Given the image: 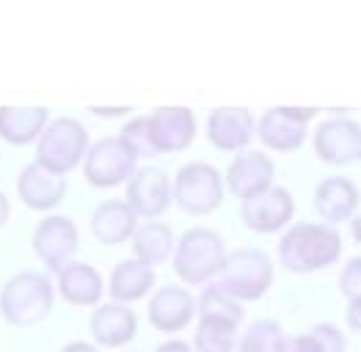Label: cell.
<instances>
[{
  "mask_svg": "<svg viewBox=\"0 0 361 352\" xmlns=\"http://www.w3.org/2000/svg\"><path fill=\"white\" fill-rule=\"evenodd\" d=\"M342 256V237L326 223H295L279 239V262L290 272H317Z\"/></svg>",
  "mask_w": 361,
  "mask_h": 352,
  "instance_id": "obj_1",
  "label": "cell"
},
{
  "mask_svg": "<svg viewBox=\"0 0 361 352\" xmlns=\"http://www.w3.org/2000/svg\"><path fill=\"white\" fill-rule=\"evenodd\" d=\"M53 300H56L53 281L36 270H23L3 284L0 314L14 327H33L50 314Z\"/></svg>",
  "mask_w": 361,
  "mask_h": 352,
  "instance_id": "obj_2",
  "label": "cell"
},
{
  "mask_svg": "<svg viewBox=\"0 0 361 352\" xmlns=\"http://www.w3.org/2000/svg\"><path fill=\"white\" fill-rule=\"evenodd\" d=\"M226 262V245L218 232L207 226H193L174 245V272L182 284L202 287L210 284Z\"/></svg>",
  "mask_w": 361,
  "mask_h": 352,
  "instance_id": "obj_3",
  "label": "cell"
},
{
  "mask_svg": "<svg viewBox=\"0 0 361 352\" xmlns=\"http://www.w3.org/2000/svg\"><path fill=\"white\" fill-rule=\"evenodd\" d=\"M89 132L86 127L72 116L50 118L44 132L36 141V160L42 168L59 176L72 174L78 165H83V157L89 151Z\"/></svg>",
  "mask_w": 361,
  "mask_h": 352,
  "instance_id": "obj_4",
  "label": "cell"
},
{
  "mask_svg": "<svg viewBox=\"0 0 361 352\" xmlns=\"http://www.w3.org/2000/svg\"><path fill=\"white\" fill-rule=\"evenodd\" d=\"M273 284V262L259 248H238L226 253L218 272V287L238 303L262 300Z\"/></svg>",
  "mask_w": 361,
  "mask_h": 352,
  "instance_id": "obj_5",
  "label": "cell"
},
{
  "mask_svg": "<svg viewBox=\"0 0 361 352\" xmlns=\"http://www.w3.org/2000/svg\"><path fill=\"white\" fill-rule=\"evenodd\" d=\"M224 174L204 160L182 165L171 182V199L182 212L196 218L210 215L224 204Z\"/></svg>",
  "mask_w": 361,
  "mask_h": 352,
  "instance_id": "obj_6",
  "label": "cell"
},
{
  "mask_svg": "<svg viewBox=\"0 0 361 352\" xmlns=\"http://www.w3.org/2000/svg\"><path fill=\"white\" fill-rule=\"evenodd\" d=\"M138 171V157L119 135L99 138L91 144L83 157V176L94 187H119L127 184L133 174Z\"/></svg>",
  "mask_w": 361,
  "mask_h": 352,
  "instance_id": "obj_7",
  "label": "cell"
},
{
  "mask_svg": "<svg viewBox=\"0 0 361 352\" xmlns=\"http://www.w3.org/2000/svg\"><path fill=\"white\" fill-rule=\"evenodd\" d=\"M30 242H33V253L39 256V262L59 275L63 267L75 262L78 248H80V234L72 218L47 215L44 220L36 223Z\"/></svg>",
  "mask_w": 361,
  "mask_h": 352,
  "instance_id": "obj_8",
  "label": "cell"
},
{
  "mask_svg": "<svg viewBox=\"0 0 361 352\" xmlns=\"http://www.w3.org/2000/svg\"><path fill=\"white\" fill-rule=\"evenodd\" d=\"M293 218H295V199L281 184H271L268 190L245 199L240 204V220L245 223V229L257 234H276L287 229Z\"/></svg>",
  "mask_w": 361,
  "mask_h": 352,
  "instance_id": "obj_9",
  "label": "cell"
},
{
  "mask_svg": "<svg viewBox=\"0 0 361 352\" xmlns=\"http://www.w3.org/2000/svg\"><path fill=\"white\" fill-rule=\"evenodd\" d=\"M314 154L329 165H353L361 160V127L356 118L334 116L317 124L312 138Z\"/></svg>",
  "mask_w": 361,
  "mask_h": 352,
  "instance_id": "obj_10",
  "label": "cell"
},
{
  "mask_svg": "<svg viewBox=\"0 0 361 352\" xmlns=\"http://www.w3.org/2000/svg\"><path fill=\"white\" fill-rule=\"evenodd\" d=\"M314 108H271L254 127L262 146L271 151H295L306 141V124L314 118Z\"/></svg>",
  "mask_w": 361,
  "mask_h": 352,
  "instance_id": "obj_11",
  "label": "cell"
},
{
  "mask_svg": "<svg viewBox=\"0 0 361 352\" xmlns=\"http://www.w3.org/2000/svg\"><path fill=\"white\" fill-rule=\"evenodd\" d=\"M127 206L147 220H157L171 206V176L157 165L138 168L127 182Z\"/></svg>",
  "mask_w": 361,
  "mask_h": 352,
  "instance_id": "obj_12",
  "label": "cell"
},
{
  "mask_svg": "<svg viewBox=\"0 0 361 352\" xmlns=\"http://www.w3.org/2000/svg\"><path fill=\"white\" fill-rule=\"evenodd\" d=\"M152 146L157 154H177L196 138V113L185 105H163L149 116Z\"/></svg>",
  "mask_w": 361,
  "mask_h": 352,
  "instance_id": "obj_13",
  "label": "cell"
},
{
  "mask_svg": "<svg viewBox=\"0 0 361 352\" xmlns=\"http://www.w3.org/2000/svg\"><path fill=\"white\" fill-rule=\"evenodd\" d=\"M91 339L94 347H105V350H121L127 347L135 333H138V317L130 306L121 303H99L91 311L89 320Z\"/></svg>",
  "mask_w": 361,
  "mask_h": 352,
  "instance_id": "obj_14",
  "label": "cell"
},
{
  "mask_svg": "<svg viewBox=\"0 0 361 352\" xmlns=\"http://www.w3.org/2000/svg\"><path fill=\"white\" fill-rule=\"evenodd\" d=\"M273 176H276V165L265 151H240L224 174V187H229L240 201H245L276 184Z\"/></svg>",
  "mask_w": 361,
  "mask_h": 352,
  "instance_id": "obj_15",
  "label": "cell"
},
{
  "mask_svg": "<svg viewBox=\"0 0 361 352\" xmlns=\"http://www.w3.org/2000/svg\"><path fill=\"white\" fill-rule=\"evenodd\" d=\"M196 317V297L185 287H160L152 292L149 300V322L160 333H180Z\"/></svg>",
  "mask_w": 361,
  "mask_h": 352,
  "instance_id": "obj_16",
  "label": "cell"
},
{
  "mask_svg": "<svg viewBox=\"0 0 361 352\" xmlns=\"http://www.w3.org/2000/svg\"><path fill=\"white\" fill-rule=\"evenodd\" d=\"M66 190H69L66 176L53 174V171L42 168L39 163H28L20 171V179H17V196H20V201L28 206V209H36V212L56 209L63 201Z\"/></svg>",
  "mask_w": 361,
  "mask_h": 352,
  "instance_id": "obj_17",
  "label": "cell"
},
{
  "mask_svg": "<svg viewBox=\"0 0 361 352\" xmlns=\"http://www.w3.org/2000/svg\"><path fill=\"white\" fill-rule=\"evenodd\" d=\"M314 209L326 226L348 223L359 212V187L345 176H329L314 187Z\"/></svg>",
  "mask_w": 361,
  "mask_h": 352,
  "instance_id": "obj_18",
  "label": "cell"
},
{
  "mask_svg": "<svg viewBox=\"0 0 361 352\" xmlns=\"http://www.w3.org/2000/svg\"><path fill=\"white\" fill-rule=\"evenodd\" d=\"M257 118L248 108H215L207 118V138L221 151H240L254 138Z\"/></svg>",
  "mask_w": 361,
  "mask_h": 352,
  "instance_id": "obj_19",
  "label": "cell"
},
{
  "mask_svg": "<svg viewBox=\"0 0 361 352\" xmlns=\"http://www.w3.org/2000/svg\"><path fill=\"white\" fill-rule=\"evenodd\" d=\"M138 229V215L127 206L124 199H108L91 215V234L102 245H121L133 239Z\"/></svg>",
  "mask_w": 361,
  "mask_h": 352,
  "instance_id": "obj_20",
  "label": "cell"
},
{
  "mask_svg": "<svg viewBox=\"0 0 361 352\" xmlns=\"http://www.w3.org/2000/svg\"><path fill=\"white\" fill-rule=\"evenodd\" d=\"M59 294L72 306H99L105 294V278L102 272L86 262H75L59 272Z\"/></svg>",
  "mask_w": 361,
  "mask_h": 352,
  "instance_id": "obj_21",
  "label": "cell"
},
{
  "mask_svg": "<svg viewBox=\"0 0 361 352\" xmlns=\"http://www.w3.org/2000/svg\"><path fill=\"white\" fill-rule=\"evenodd\" d=\"M50 121L47 108H14L3 105L0 108V138L11 146H28L36 144L39 135L44 132Z\"/></svg>",
  "mask_w": 361,
  "mask_h": 352,
  "instance_id": "obj_22",
  "label": "cell"
},
{
  "mask_svg": "<svg viewBox=\"0 0 361 352\" xmlns=\"http://www.w3.org/2000/svg\"><path fill=\"white\" fill-rule=\"evenodd\" d=\"M154 287V270L141 264L138 259H124L111 270L108 278V294L114 297L111 303L130 306L135 300H144Z\"/></svg>",
  "mask_w": 361,
  "mask_h": 352,
  "instance_id": "obj_23",
  "label": "cell"
},
{
  "mask_svg": "<svg viewBox=\"0 0 361 352\" xmlns=\"http://www.w3.org/2000/svg\"><path fill=\"white\" fill-rule=\"evenodd\" d=\"M174 245H177V239H174V232L169 223H163V220L138 223V229L133 234V251H135L133 259L154 270L157 264H166L171 259Z\"/></svg>",
  "mask_w": 361,
  "mask_h": 352,
  "instance_id": "obj_24",
  "label": "cell"
},
{
  "mask_svg": "<svg viewBox=\"0 0 361 352\" xmlns=\"http://www.w3.org/2000/svg\"><path fill=\"white\" fill-rule=\"evenodd\" d=\"M238 344V325L199 317L193 330V352H235Z\"/></svg>",
  "mask_w": 361,
  "mask_h": 352,
  "instance_id": "obj_25",
  "label": "cell"
},
{
  "mask_svg": "<svg viewBox=\"0 0 361 352\" xmlns=\"http://www.w3.org/2000/svg\"><path fill=\"white\" fill-rule=\"evenodd\" d=\"M284 339L287 333L276 320H257L238 336L235 352H281Z\"/></svg>",
  "mask_w": 361,
  "mask_h": 352,
  "instance_id": "obj_26",
  "label": "cell"
},
{
  "mask_svg": "<svg viewBox=\"0 0 361 352\" xmlns=\"http://www.w3.org/2000/svg\"><path fill=\"white\" fill-rule=\"evenodd\" d=\"M196 311H199V317L224 320V322H232V325H238V327H240L243 317H245L243 303H238L235 297H229L218 284L204 287V292L199 294V300H196Z\"/></svg>",
  "mask_w": 361,
  "mask_h": 352,
  "instance_id": "obj_27",
  "label": "cell"
},
{
  "mask_svg": "<svg viewBox=\"0 0 361 352\" xmlns=\"http://www.w3.org/2000/svg\"><path fill=\"white\" fill-rule=\"evenodd\" d=\"M119 138L130 146L135 157H154L157 151L152 146V132H149V116H135L130 118L121 127Z\"/></svg>",
  "mask_w": 361,
  "mask_h": 352,
  "instance_id": "obj_28",
  "label": "cell"
},
{
  "mask_svg": "<svg viewBox=\"0 0 361 352\" xmlns=\"http://www.w3.org/2000/svg\"><path fill=\"white\" fill-rule=\"evenodd\" d=\"M309 336L317 341V347L323 352H345V333L336 327V325H329V322H320L314 325L312 330H309Z\"/></svg>",
  "mask_w": 361,
  "mask_h": 352,
  "instance_id": "obj_29",
  "label": "cell"
},
{
  "mask_svg": "<svg viewBox=\"0 0 361 352\" xmlns=\"http://www.w3.org/2000/svg\"><path fill=\"white\" fill-rule=\"evenodd\" d=\"M339 287H342V294L348 297V303H359L361 300V259L359 256H353L350 262L345 264L342 278H339Z\"/></svg>",
  "mask_w": 361,
  "mask_h": 352,
  "instance_id": "obj_30",
  "label": "cell"
},
{
  "mask_svg": "<svg viewBox=\"0 0 361 352\" xmlns=\"http://www.w3.org/2000/svg\"><path fill=\"white\" fill-rule=\"evenodd\" d=\"M281 352H323L317 347V341L309 333H298V336H287Z\"/></svg>",
  "mask_w": 361,
  "mask_h": 352,
  "instance_id": "obj_31",
  "label": "cell"
},
{
  "mask_svg": "<svg viewBox=\"0 0 361 352\" xmlns=\"http://www.w3.org/2000/svg\"><path fill=\"white\" fill-rule=\"evenodd\" d=\"M348 325L353 333L361 330V300L359 303H348Z\"/></svg>",
  "mask_w": 361,
  "mask_h": 352,
  "instance_id": "obj_32",
  "label": "cell"
},
{
  "mask_svg": "<svg viewBox=\"0 0 361 352\" xmlns=\"http://www.w3.org/2000/svg\"><path fill=\"white\" fill-rule=\"evenodd\" d=\"M154 352H193V347L182 339H171V341H163Z\"/></svg>",
  "mask_w": 361,
  "mask_h": 352,
  "instance_id": "obj_33",
  "label": "cell"
},
{
  "mask_svg": "<svg viewBox=\"0 0 361 352\" xmlns=\"http://www.w3.org/2000/svg\"><path fill=\"white\" fill-rule=\"evenodd\" d=\"M61 352H99V347H94L89 341H69L66 347H61Z\"/></svg>",
  "mask_w": 361,
  "mask_h": 352,
  "instance_id": "obj_34",
  "label": "cell"
},
{
  "mask_svg": "<svg viewBox=\"0 0 361 352\" xmlns=\"http://www.w3.org/2000/svg\"><path fill=\"white\" fill-rule=\"evenodd\" d=\"M94 116H124L130 108H89Z\"/></svg>",
  "mask_w": 361,
  "mask_h": 352,
  "instance_id": "obj_35",
  "label": "cell"
},
{
  "mask_svg": "<svg viewBox=\"0 0 361 352\" xmlns=\"http://www.w3.org/2000/svg\"><path fill=\"white\" fill-rule=\"evenodd\" d=\"M8 215H11V204H8V199H6V193L0 190V229L6 226V220H8Z\"/></svg>",
  "mask_w": 361,
  "mask_h": 352,
  "instance_id": "obj_36",
  "label": "cell"
}]
</instances>
